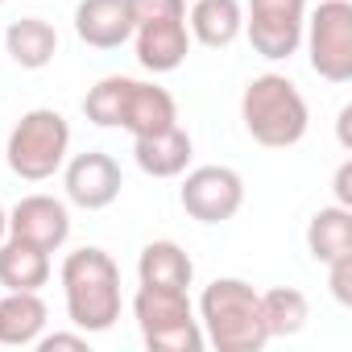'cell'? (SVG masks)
Returning a JSON list of instances; mask_svg holds the SVG:
<instances>
[{
  "mask_svg": "<svg viewBox=\"0 0 352 352\" xmlns=\"http://www.w3.org/2000/svg\"><path fill=\"white\" fill-rule=\"evenodd\" d=\"M58 282H63V298H67V319L79 331L96 336L120 319V265L112 261L108 249L83 245V249L67 253Z\"/></svg>",
  "mask_w": 352,
  "mask_h": 352,
  "instance_id": "cell-1",
  "label": "cell"
},
{
  "mask_svg": "<svg viewBox=\"0 0 352 352\" xmlns=\"http://www.w3.org/2000/svg\"><path fill=\"white\" fill-rule=\"evenodd\" d=\"M195 315L204 327V344L220 352H261L270 344V331L261 319V290H253L245 278L208 282Z\"/></svg>",
  "mask_w": 352,
  "mask_h": 352,
  "instance_id": "cell-2",
  "label": "cell"
},
{
  "mask_svg": "<svg viewBox=\"0 0 352 352\" xmlns=\"http://www.w3.org/2000/svg\"><path fill=\"white\" fill-rule=\"evenodd\" d=\"M241 120H245V133L265 145V149H290L307 137L311 129V108L298 91L294 79L278 75V71H265V75H253L245 83V96H241Z\"/></svg>",
  "mask_w": 352,
  "mask_h": 352,
  "instance_id": "cell-3",
  "label": "cell"
},
{
  "mask_svg": "<svg viewBox=\"0 0 352 352\" xmlns=\"http://www.w3.org/2000/svg\"><path fill=\"white\" fill-rule=\"evenodd\" d=\"M67 157H71V124L54 108H30L5 141V162L25 183L54 179Z\"/></svg>",
  "mask_w": 352,
  "mask_h": 352,
  "instance_id": "cell-4",
  "label": "cell"
},
{
  "mask_svg": "<svg viewBox=\"0 0 352 352\" xmlns=\"http://www.w3.org/2000/svg\"><path fill=\"white\" fill-rule=\"evenodd\" d=\"M133 319H137L149 352H199L204 348V327H199V315H195V302L187 298V290L137 286Z\"/></svg>",
  "mask_w": 352,
  "mask_h": 352,
  "instance_id": "cell-5",
  "label": "cell"
},
{
  "mask_svg": "<svg viewBox=\"0 0 352 352\" xmlns=\"http://www.w3.org/2000/svg\"><path fill=\"white\" fill-rule=\"evenodd\" d=\"M302 46L319 79L348 83L352 79V0H319V9L307 13Z\"/></svg>",
  "mask_w": 352,
  "mask_h": 352,
  "instance_id": "cell-6",
  "label": "cell"
},
{
  "mask_svg": "<svg viewBox=\"0 0 352 352\" xmlns=\"http://www.w3.org/2000/svg\"><path fill=\"white\" fill-rule=\"evenodd\" d=\"M307 25V0H249L245 5V34L253 50L270 63L298 54Z\"/></svg>",
  "mask_w": 352,
  "mask_h": 352,
  "instance_id": "cell-7",
  "label": "cell"
},
{
  "mask_svg": "<svg viewBox=\"0 0 352 352\" xmlns=\"http://www.w3.org/2000/svg\"><path fill=\"white\" fill-rule=\"evenodd\" d=\"M179 204L199 224H228L245 208V179L232 166H195L179 187Z\"/></svg>",
  "mask_w": 352,
  "mask_h": 352,
  "instance_id": "cell-8",
  "label": "cell"
},
{
  "mask_svg": "<svg viewBox=\"0 0 352 352\" xmlns=\"http://www.w3.org/2000/svg\"><path fill=\"white\" fill-rule=\"evenodd\" d=\"M120 187H124V174H120L116 157L104 149H87V153H75L63 162V191L83 212L112 208L120 199Z\"/></svg>",
  "mask_w": 352,
  "mask_h": 352,
  "instance_id": "cell-9",
  "label": "cell"
},
{
  "mask_svg": "<svg viewBox=\"0 0 352 352\" xmlns=\"http://www.w3.org/2000/svg\"><path fill=\"white\" fill-rule=\"evenodd\" d=\"M9 236L46 253H58L71 241V212L54 195H25L9 212Z\"/></svg>",
  "mask_w": 352,
  "mask_h": 352,
  "instance_id": "cell-10",
  "label": "cell"
},
{
  "mask_svg": "<svg viewBox=\"0 0 352 352\" xmlns=\"http://www.w3.org/2000/svg\"><path fill=\"white\" fill-rule=\"evenodd\" d=\"M137 46V63L149 71V75H170L179 71L191 54V30H187V17H157V21H141L133 25V38Z\"/></svg>",
  "mask_w": 352,
  "mask_h": 352,
  "instance_id": "cell-11",
  "label": "cell"
},
{
  "mask_svg": "<svg viewBox=\"0 0 352 352\" xmlns=\"http://www.w3.org/2000/svg\"><path fill=\"white\" fill-rule=\"evenodd\" d=\"M170 124H179V104H174V96L166 87H157V83H145V79H129L124 75L116 129H124L133 137H149V133H162Z\"/></svg>",
  "mask_w": 352,
  "mask_h": 352,
  "instance_id": "cell-12",
  "label": "cell"
},
{
  "mask_svg": "<svg viewBox=\"0 0 352 352\" xmlns=\"http://www.w3.org/2000/svg\"><path fill=\"white\" fill-rule=\"evenodd\" d=\"M75 34L91 50H116L133 38L129 0H79L75 5Z\"/></svg>",
  "mask_w": 352,
  "mask_h": 352,
  "instance_id": "cell-13",
  "label": "cell"
},
{
  "mask_svg": "<svg viewBox=\"0 0 352 352\" xmlns=\"http://www.w3.org/2000/svg\"><path fill=\"white\" fill-rule=\"evenodd\" d=\"M191 153H195V145L183 124H170L149 137H133V162L149 179H179V174H187Z\"/></svg>",
  "mask_w": 352,
  "mask_h": 352,
  "instance_id": "cell-14",
  "label": "cell"
},
{
  "mask_svg": "<svg viewBox=\"0 0 352 352\" xmlns=\"http://www.w3.org/2000/svg\"><path fill=\"white\" fill-rule=\"evenodd\" d=\"M191 42L208 50H224L245 34V5L241 0H195L187 13Z\"/></svg>",
  "mask_w": 352,
  "mask_h": 352,
  "instance_id": "cell-15",
  "label": "cell"
},
{
  "mask_svg": "<svg viewBox=\"0 0 352 352\" xmlns=\"http://www.w3.org/2000/svg\"><path fill=\"white\" fill-rule=\"evenodd\" d=\"M46 302L38 290H5L0 298V344L9 348H30L46 331Z\"/></svg>",
  "mask_w": 352,
  "mask_h": 352,
  "instance_id": "cell-16",
  "label": "cell"
},
{
  "mask_svg": "<svg viewBox=\"0 0 352 352\" xmlns=\"http://www.w3.org/2000/svg\"><path fill=\"white\" fill-rule=\"evenodd\" d=\"M195 278V261L179 241H149L137 257V282L141 286H170V290H187Z\"/></svg>",
  "mask_w": 352,
  "mask_h": 352,
  "instance_id": "cell-17",
  "label": "cell"
},
{
  "mask_svg": "<svg viewBox=\"0 0 352 352\" xmlns=\"http://www.w3.org/2000/svg\"><path fill=\"white\" fill-rule=\"evenodd\" d=\"M5 54L21 71H42L58 54V30L42 17H21L5 30Z\"/></svg>",
  "mask_w": 352,
  "mask_h": 352,
  "instance_id": "cell-18",
  "label": "cell"
},
{
  "mask_svg": "<svg viewBox=\"0 0 352 352\" xmlns=\"http://www.w3.org/2000/svg\"><path fill=\"white\" fill-rule=\"evenodd\" d=\"M50 282V253L25 241H0V286L5 290H42Z\"/></svg>",
  "mask_w": 352,
  "mask_h": 352,
  "instance_id": "cell-19",
  "label": "cell"
},
{
  "mask_svg": "<svg viewBox=\"0 0 352 352\" xmlns=\"http://www.w3.org/2000/svg\"><path fill=\"white\" fill-rule=\"evenodd\" d=\"M307 253L319 265L352 253V208H340V204L319 208L307 224Z\"/></svg>",
  "mask_w": 352,
  "mask_h": 352,
  "instance_id": "cell-20",
  "label": "cell"
},
{
  "mask_svg": "<svg viewBox=\"0 0 352 352\" xmlns=\"http://www.w3.org/2000/svg\"><path fill=\"white\" fill-rule=\"evenodd\" d=\"M261 319H265L270 340L274 336H298L311 319V302L294 286H274V290H261Z\"/></svg>",
  "mask_w": 352,
  "mask_h": 352,
  "instance_id": "cell-21",
  "label": "cell"
},
{
  "mask_svg": "<svg viewBox=\"0 0 352 352\" xmlns=\"http://www.w3.org/2000/svg\"><path fill=\"white\" fill-rule=\"evenodd\" d=\"M133 25L157 21V17H187V0H129Z\"/></svg>",
  "mask_w": 352,
  "mask_h": 352,
  "instance_id": "cell-22",
  "label": "cell"
},
{
  "mask_svg": "<svg viewBox=\"0 0 352 352\" xmlns=\"http://www.w3.org/2000/svg\"><path fill=\"white\" fill-rule=\"evenodd\" d=\"M323 270H327V286H331V298H336L340 307H352V253H344V257L327 261Z\"/></svg>",
  "mask_w": 352,
  "mask_h": 352,
  "instance_id": "cell-23",
  "label": "cell"
},
{
  "mask_svg": "<svg viewBox=\"0 0 352 352\" xmlns=\"http://www.w3.org/2000/svg\"><path fill=\"white\" fill-rule=\"evenodd\" d=\"M38 348H42V352H54V348H87V331H54V336H38Z\"/></svg>",
  "mask_w": 352,
  "mask_h": 352,
  "instance_id": "cell-24",
  "label": "cell"
},
{
  "mask_svg": "<svg viewBox=\"0 0 352 352\" xmlns=\"http://www.w3.org/2000/svg\"><path fill=\"white\" fill-rule=\"evenodd\" d=\"M331 187H336V204H340V208H352V162H340Z\"/></svg>",
  "mask_w": 352,
  "mask_h": 352,
  "instance_id": "cell-25",
  "label": "cell"
},
{
  "mask_svg": "<svg viewBox=\"0 0 352 352\" xmlns=\"http://www.w3.org/2000/svg\"><path fill=\"white\" fill-rule=\"evenodd\" d=\"M348 120H352V108H340V124L336 129H340V145L344 149H348Z\"/></svg>",
  "mask_w": 352,
  "mask_h": 352,
  "instance_id": "cell-26",
  "label": "cell"
},
{
  "mask_svg": "<svg viewBox=\"0 0 352 352\" xmlns=\"http://www.w3.org/2000/svg\"><path fill=\"white\" fill-rule=\"evenodd\" d=\"M5 236H9V208L0 204V241H5Z\"/></svg>",
  "mask_w": 352,
  "mask_h": 352,
  "instance_id": "cell-27",
  "label": "cell"
},
{
  "mask_svg": "<svg viewBox=\"0 0 352 352\" xmlns=\"http://www.w3.org/2000/svg\"><path fill=\"white\" fill-rule=\"evenodd\" d=\"M0 5H5V0H0Z\"/></svg>",
  "mask_w": 352,
  "mask_h": 352,
  "instance_id": "cell-28",
  "label": "cell"
}]
</instances>
